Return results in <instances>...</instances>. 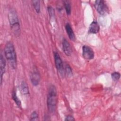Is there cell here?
<instances>
[{"label":"cell","mask_w":121,"mask_h":121,"mask_svg":"<svg viewBox=\"0 0 121 121\" xmlns=\"http://www.w3.org/2000/svg\"><path fill=\"white\" fill-rule=\"evenodd\" d=\"M31 121H37L38 120V115L36 111H34L31 114Z\"/></svg>","instance_id":"obj_17"},{"label":"cell","mask_w":121,"mask_h":121,"mask_svg":"<svg viewBox=\"0 0 121 121\" xmlns=\"http://www.w3.org/2000/svg\"><path fill=\"white\" fill-rule=\"evenodd\" d=\"M9 20L11 27V29L16 36L20 34V27L17 14L14 9H10L9 13Z\"/></svg>","instance_id":"obj_3"},{"label":"cell","mask_w":121,"mask_h":121,"mask_svg":"<svg viewBox=\"0 0 121 121\" xmlns=\"http://www.w3.org/2000/svg\"><path fill=\"white\" fill-rule=\"evenodd\" d=\"M6 60L2 54L0 56V84H2V76L5 72Z\"/></svg>","instance_id":"obj_9"},{"label":"cell","mask_w":121,"mask_h":121,"mask_svg":"<svg viewBox=\"0 0 121 121\" xmlns=\"http://www.w3.org/2000/svg\"><path fill=\"white\" fill-rule=\"evenodd\" d=\"M63 3H64V6L65 9L66 13L68 15H69L71 14V11L70 2L68 0H64L63 1Z\"/></svg>","instance_id":"obj_13"},{"label":"cell","mask_w":121,"mask_h":121,"mask_svg":"<svg viewBox=\"0 0 121 121\" xmlns=\"http://www.w3.org/2000/svg\"><path fill=\"white\" fill-rule=\"evenodd\" d=\"M95 7L97 11L101 15H104L108 10V8L104 0H97L95 1Z\"/></svg>","instance_id":"obj_4"},{"label":"cell","mask_w":121,"mask_h":121,"mask_svg":"<svg viewBox=\"0 0 121 121\" xmlns=\"http://www.w3.org/2000/svg\"><path fill=\"white\" fill-rule=\"evenodd\" d=\"M100 26L98 23L96 21L92 22L89 26V32L91 34H96L99 32Z\"/></svg>","instance_id":"obj_10"},{"label":"cell","mask_w":121,"mask_h":121,"mask_svg":"<svg viewBox=\"0 0 121 121\" xmlns=\"http://www.w3.org/2000/svg\"><path fill=\"white\" fill-rule=\"evenodd\" d=\"M31 81L32 84L36 86L38 85L40 81L41 76L39 72L36 69H34L30 76Z\"/></svg>","instance_id":"obj_6"},{"label":"cell","mask_w":121,"mask_h":121,"mask_svg":"<svg viewBox=\"0 0 121 121\" xmlns=\"http://www.w3.org/2000/svg\"><path fill=\"white\" fill-rule=\"evenodd\" d=\"M12 97L13 99V100L14 101V102H15V103L17 104V105L18 106H21V101L18 98L17 95H16V92H15L14 91H13L12 92Z\"/></svg>","instance_id":"obj_15"},{"label":"cell","mask_w":121,"mask_h":121,"mask_svg":"<svg viewBox=\"0 0 121 121\" xmlns=\"http://www.w3.org/2000/svg\"><path fill=\"white\" fill-rule=\"evenodd\" d=\"M21 92L22 94L24 95H26L29 94V90L28 86L26 83L25 81H23L21 84Z\"/></svg>","instance_id":"obj_12"},{"label":"cell","mask_w":121,"mask_h":121,"mask_svg":"<svg viewBox=\"0 0 121 121\" xmlns=\"http://www.w3.org/2000/svg\"><path fill=\"white\" fill-rule=\"evenodd\" d=\"M65 121H75V119L73 116L71 115H68L66 117Z\"/></svg>","instance_id":"obj_20"},{"label":"cell","mask_w":121,"mask_h":121,"mask_svg":"<svg viewBox=\"0 0 121 121\" xmlns=\"http://www.w3.org/2000/svg\"><path fill=\"white\" fill-rule=\"evenodd\" d=\"M65 72L68 76H72V71L71 69V67L69 64H66L65 67Z\"/></svg>","instance_id":"obj_16"},{"label":"cell","mask_w":121,"mask_h":121,"mask_svg":"<svg viewBox=\"0 0 121 121\" xmlns=\"http://www.w3.org/2000/svg\"><path fill=\"white\" fill-rule=\"evenodd\" d=\"M4 53L11 67L13 69H15L17 64V56L14 45L12 42H9L6 43L4 48Z\"/></svg>","instance_id":"obj_1"},{"label":"cell","mask_w":121,"mask_h":121,"mask_svg":"<svg viewBox=\"0 0 121 121\" xmlns=\"http://www.w3.org/2000/svg\"><path fill=\"white\" fill-rule=\"evenodd\" d=\"M34 9L37 13H39L40 11V3L39 0H32V1Z\"/></svg>","instance_id":"obj_14"},{"label":"cell","mask_w":121,"mask_h":121,"mask_svg":"<svg viewBox=\"0 0 121 121\" xmlns=\"http://www.w3.org/2000/svg\"><path fill=\"white\" fill-rule=\"evenodd\" d=\"M65 29L69 39L72 41H74L75 40V36L70 25L69 23L66 24Z\"/></svg>","instance_id":"obj_11"},{"label":"cell","mask_w":121,"mask_h":121,"mask_svg":"<svg viewBox=\"0 0 121 121\" xmlns=\"http://www.w3.org/2000/svg\"><path fill=\"white\" fill-rule=\"evenodd\" d=\"M54 58L56 69L59 70H60L63 68V62L58 52H54Z\"/></svg>","instance_id":"obj_8"},{"label":"cell","mask_w":121,"mask_h":121,"mask_svg":"<svg viewBox=\"0 0 121 121\" xmlns=\"http://www.w3.org/2000/svg\"><path fill=\"white\" fill-rule=\"evenodd\" d=\"M120 78V74L118 72H114L112 74V78L114 81H117Z\"/></svg>","instance_id":"obj_18"},{"label":"cell","mask_w":121,"mask_h":121,"mask_svg":"<svg viewBox=\"0 0 121 121\" xmlns=\"http://www.w3.org/2000/svg\"><path fill=\"white\" fill-rule=\"evenodd\" d=\"M62 48L65 54L68 56H70L72 54V48L70 43L66 39H63L62 41Z\"/></svg>","instance_id":"obj_7"},{"label":"cell","mask_w":121,"mask_h":121,"mask_svg":"<svg viewBox=\"0 0 121 121\" xmlns=\"http://www.w3.org/2000/svg\"><path fill=\"white\" fill-rule=\"evenodd\" d=\"M57 101V90L56 87L53 85H51L49 88L47 104L48 110L52 113H54L56 110Z\"/></svg>","instance_id":"obj_2"},{"label":"cell","mask_w":121,"mask_h":121,"mask_svg":"<svg viewBox=\"0 0 121 121\" xmlns=\"http://www.w3.org/2000/svg\"><path fill=\"white\" fill-rule=\"evenodd\" d=\"M48 11H49V15L50 16H52L53 17L54 15V10L53 9L52 7L49 6L48 8Z\"/></svg>","instance_id":"obj_19"},{"label":"cell","mask_w":121,"mask_h":121,"mask_svg":"<svg viewBox=\"0 0 121 121\" xmlns=\"http://www.w3.org/2000/svg\"><path fill=\"white\" fill-rule=\"evenodd\" d=\"M82 56L86 60H92L94 58L95 53L89 46L84 45L82 47Z\"/></svg>","instance_id":"obj_5"}]
</instances>
